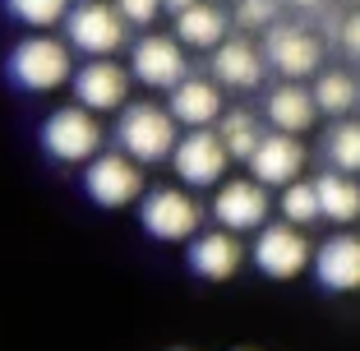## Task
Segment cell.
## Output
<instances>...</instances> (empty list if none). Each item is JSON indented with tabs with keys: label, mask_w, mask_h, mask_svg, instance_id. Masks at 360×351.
I'll use <instances>...</instances> for the list:
<instances>
[{
	"label": "cell",
	"mask_w": 360,
	"mask_h": 351,
	"mask_svg": "<svg viewBox=\"0 0 360 351\" xmlns=\"http://www.w3.org/2000/svg\"><path fill=\"white\" fill-rule=\"evenodd\" d=\"M111 5H116V14L129 28H153L162 14V0H111Z\"/></svg>",
	"instance_id": "27"
},
{
	"label": "cell",
	"mask_w": 360,
	"mask_h": 351,
	"mask_svg": "<svg viewBox=\"0 0 360 351\" xmlns=\"http://www.w3.org/2000/svg\"><path fill=\"white\" fill-rule=\"evenodd\" d=\"M212 222L231 236H245V231H259L268 226V213H273V199L259 181H222L217 194H212Z\"/></svg>",
	"instance_id": "12"
},
{
	"label": "cell",
	"mask_w": 360,
	"mask_h": 351,
	"mask_svg": "<svg viewBox=\"0 0 360 351\" xmlns=\"http://www.w3.org/2000/svg\"><path fill=\"white\" fill-rule=\"evenodd\" d=\"M277 208H282V222L300 226V231H305L309 222H319V194H314V181H291L282 194H277Z\"/></svg>",
	"instance_id": "25"
},
{
	"label": "cell",
	"mask_w": 360,
	"mask_h": 351,
	"mask_svg": "<svg viewBox=\"0 0 360 351\" xmlns=\"http://www.w3.org/2000/svg\"><path fill=\"white\" fill-rule=\"evenodd\" d=\"M264 116L277 134L300 139L305 129H314V120H319L314 93H309L305 84H277V88H268V97H264Z\"/></svg>",
	"instance_id": "18"
},
{
	"label": "cell",
	"mask_w": 360,
	"mask_h": 351,
	"mask_svg": "<svg viewBox=\"0 0 360 351\" xmlns=\"http://www.w3.org/2000/svg\"><path fill=\"white\" fill-rule=\"evenodd\" d=\"M0 5H5V14L14 23H23L32 32H46L56 23H65V14H70L75 0H0Z\"/></svg>",
	"instance_id": "24"
},
{
	"label": "cell",
	"mask_w": 360,
	"mask_h": 351,
	"mask_svg": "<svg viewBox=\"0 0 360 351\" xmlns=\"http://www.w3.org/2000/svg\"><path fill=\"white\" fill-rule=\"evenodd\" d=\"M65 42L70 51H84L88 60H116V51H125L129 42V23L106 0H79L65 14Z\"/></svg>",
	"instance_id": "4"
},
{
	"label": "cell",
	"mask_w": 360,
	"mask_h": 351,
	"mask_svg": "<svg viewBox=\"0 0 360 351\" xmlns=\"http://www.w3.org/2000/svg\"><path fill=\"white\" fill-rule=\"evenodd\" d=\"M129 79L143 88H158L171 93L190 79V60H185V46L167 32H143L139 42H129Z\"/></svg>",
	"instance_id": "8"
},
{
	"label": "cell",
	"mask_w": 360,
	"mask_h": 351,
	"mask_svg": "<svg viewBox=\"0 0 360 351\" xmlns=\"http://www.w3.org/2000/svg\"><path fill=\"white\" fill-rule=\"evenodd\" d=\"M268 75L264 46H255L250 37H226L217 51H212V84L231 88V93H255Z\"/></svg>",
	"instance_id": "15"
},
{
	"label": "cell",
	"mask_w": 360,
	"mask_h": 351,
	"mask_svg": "<svg viewBox=\"0 0 360 351\" xmlns=\"http://www.w3.org/2000/svg\"><path fill=\"white\" fill-rule=\"evenodd\" d=\"M70 88H75V102L84 111L106 116V111H125L129 107L134 79H129V65H120V60H84V65H75Z\"/></svg>",
	"instance_id": "10"
},
{
	"label": "cell",
	"mask_w": 360,
	"mask_h": 351,
	"mask_svg": "<svg viewBox=\"0 0 360 351\" xmlns=\"http://www.w3.org/2000/svg\"><path fill=\"white\" fill-rule=\"evenodd\" d=\"M323 158H328V171H342V176H360V120H338L323 139Z\"/></svg>",
	"instance_id": "23"
},
{
	"label": "cell",
	"mask_w": 360,
	"mask_h": 351,
	"mask_svg": "<svg viewBox=\"0 0 360 351\" xmlns=\"http://www.w3.org/2000/svg\"><path fill=\"white\" fill-rule=\"evenodd\" d=\"M139 222L153 241H167V245H190L199 236V222H203V203L194 199L190 190L180 185H158L139 199Z\"/></svg>",
	"instance_id": "5"
},
{
	"label": "cell",
	"mask_w": 360,
	"mask_h": 351,
	"mask_svg": "<svg viewBox=\"0 0 360 351\" xmlns=\"http://www.w3.org/2000/svg\"><path fill=\"white\" fill-rule=\"evenodd\" d=\"M217 139H222V148H226L231 162H250V153H255L259 139H264V125L255 120V111H222Z\"/></svg>",
	"instance_id": "22"
},
{
	"label": "cell",
	"mask_w": 360,
	"mask_h": 351,
	"mask_svg": "<svg viewBox=\"0 0 360 351\" xmlns=\"http://www.w3.org/2000/svg\"><path fill=\"white\" fill-rule=\"evenodd\" d=\"M314 277L323 291H360V236L338 231L323 245H314Z\"/></svg>",
	"instance_id": "16"
},
{
	"label": "cell",
	"mask_w": 360,
	"mask_h": 351,
	"mask_svg": "<svg viewBox=\"0 0 360 351\" xmlns=\"http://www.w3.org/2000/svg\"><path fill=\"white\" fill-rule=\"evenodd\" d=\"M282 5L286 0H236V14L231 19L240 23V28H277L282 23Z\"/></svg>",
	"instance_id": "26"
},
{
	"label": "cell",
	"mask_w": 360,
	"mask_h": 351,
	"mask_svg": "<svg viewBox=\"0 0 360 351\" xmlns=\"http://www.w3.org/2000/svg\"><path fill=\"white\" fill-rule=\"evenodd\" d=\"M236 351H245V347H236Z\"/></svg>",
	"instance_id": "30"
},
{
	"label": "cell",
	"mask_w": 360,
	"mask_h": 351,
	"mask_svg": "<svg viewBox=\"0 0 360 351\" xmlns=\"http://www.w3.org/2000/svg\"><path fill=\"white\" fill-rule=\"evenodd\" d=\"M338 46L351 56V60H360V10H347L338 19Z\"/></svg>",
	"instance_id": "28"
},
{
	"label": "cell",
	"mask_w": 360,
	"mask_h": 351,
	"mask_svg": "<svg viewBox=\"0 0 360 351\" xmlns=\"http://www.w3.org/2000/svg\"><path fill=\"white\" fill-rule=\"evenodd\" d=\"M167 111H171V120H176V125H185V129H208V125H217V120H222L226 97H222V88L212 84V79L190 75L180 88H171Z\"/></svg>",
	"instance_id": "17"
},
{
	"label": "cell",
	"mask_w": 360,
	"mask_h": 351,
	"mask_svg": "<svg viewBox=\"0 0 360 351\" xmlns=\"http://www.w3.org/2000/svg\"><path fill=\"white\" fill-rule=\"evenodd\" d=\"M5 75L19 93H56L75 79V51L65 37L51 32H28L10 46L5 56Z\"/></svg>",
	"instance_id": "1"
},
{
	"label": "cell",
	"mask_w": 360,
	"mask_h": 351,
	"mask_svg": "<svg viewBox=\"0 0 360 351\" xmlns=\"http://www.w3.org/2000/svg\"><path fill=\"white\" fill-rule=\"evenodd\" d=\"M255 268L264 277H273V282H291V277H300L309 264H314V245H309V236L300 231V226L291 222H268L255 231Z\"/></svg>",
	"instance_id": "7"
},
{
	"label": "cell",
	"mask_w": 360,
	"mask_h": 351,
	"mask_svg": "<svg viewBox=\"0 0 360 351\" xmlns=\"http://www.w3.org/2000/svg\"><path fill=\"white\" fill-rule=\"evenodd\" d=\"M176 143H180V125L158 102H129L116 116V148L125 153L129 162H139V167L171 162Z\"/></svg>",
	"instance_id": "2"
},
{
	"label": "cell",
	"mask_w": 360,
	"mask_h": 351,
	"mask_svg": "<svg viewBox=\"0 0 360 351\" xmlns=\"http://www.w3.org/2000/svg\"><path fill=\"white\" fill-rule=\"evenodd\" d=\"M190 5H199V0H162V10H171V14H180V10H190Z\"/></svg>",
	"instance_id": "29"
},
{
	"label": "cell",
	"mask_w": 360,
	"mask_h": 351,
	"mask_svg": "<svg viewBox=\"0 0 360 351\" xmlns=\"http://www.w3.org/2000/svg\"><path fill=\"white\" fill-rule=\"evenodd\" d=\"M264 60H268V70L282 75V84H300V79L323 70V42H319L305 23L282 19L277 28H268V37H264Z\"/></svg>",
	"instance_id": "9"
},
{
	"label": "cell",
	"mask_w": 360,
	"mask_h": 351,
	"mask_svg": "<svg viewBox=\"0 0 360 351\" xmlns=\"http://www.w3.org/2000/svg\"><path fill=\"white\" fill-rule=\"evenodd\" d=\"M37 139H42V153L51 162H60V167H88L106 143V125H102V116H93L79 102H70V107H56L42 120Z\"/></svg>",
	"instance_id": "3"
},
{
	"label": "cell",
	"mask_w": 360,
	"mask_h": 351,
	"mask_svg": "<svg viewBox=\"0 0 360 351\" xmlns=\"http://www.w3.org/2000/svg\"><path fill=\"white\" fill-rule=\"evenodd\" d=\"M309 93H314L319 116H333V120H347V111L360 107V79H351L347 70H319Z\"/></svg>",
	"instance_id": "21"
},
{
	"label": "cell",
	"mask_w": 360,
	"mask_h": 351,
	"mask_svg": "<svg viewBox=\"0 0 360 351\" xmlns=\"http://www.w3.org/2000/svg\"><path fill=\"white\" fill-rule=\"evenodd\" d=\"M250 181H259L264 190H286L291 181H300V171H305V143L291 134H277V129H268L264 139H259V148L250 153Z\"/></svg>",
	"instance_id": "13"
},
{
	"label": "cell",
	"mask_w": 360,
	"mask_h": 351,
	"mask_svg": "<svg viewBox=\"0 0 360 351\" xmlns=\"http://www.w3.org/2000/svg\"><path fill=\"white\" fill-rule=\"evenodd\" d=\"M185 259H190V273L203 277V282H231L245 264V245H240V236L222 231V226H208V231H199L190 241Z\"/></svg>",
	"instance_id": "14"
},
{
	"label": "cell",
	"mask_w": 360,
	"mask_h": 351,
	"mask_svg": "<svg viewBox=\"0 0 360 351\" xmlns=\"http://www.w3.org/2000/svg\"><path fill=\"white\" fill-rule=\"evenodd\" d=\"M231 37V14L212 0H199L190 10L176 14V42L194 46V51H217V46Z\"/></svg>",
	"instance_id": "19"
},
{
	"label": "cell",
	"mask_w": 360,
	"mask_h": 351,
	"mask_svg": "<svg viewBox=\"0 0 360 351\" xmlns=\"http://www.w3.org/2000/svg\"><path fill=\"white\" fill-rule=\"evenodd\" d=\"M319 194V217H328L338 226H351L360 217V181L356 176H342V171H323L314 181Z\"/></svg>",
	"instance_id": "20"
},
{
	"label": "cell",
	"mask_w": 360,
	"mask_h": 351,
	"mask_svg": "<svg viewBox=\"0 0 360 351\" xmlns=\"http://www.w3.org/2000/svg\"><path fill=\"white\" fill-rule=\"evenodd\" d=\"M226 167H231V158H226L217 129H190V134H180L176 153H171V171H176L190 190H212V185H222Z\"/></svg>",
	"instance_id": "11"
},
{
	"label": "cell",
	"mask_w": 360,
	"mask_h": 351,
	"mask_svg": "<svg viewBox=\"0 0 360 351\" xmlns=\"http://www.w3.org/2000/svg\"><path fill=\"white\" fill-rule=\"evenodd\" d=\"M84 194L97 208H129L143 199V167L129 162L120 148H102L84 167Z\"/></svg>",
	"instance_id": "6"
}]
</instances>
